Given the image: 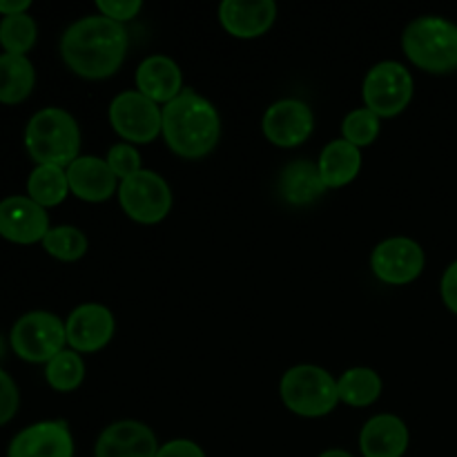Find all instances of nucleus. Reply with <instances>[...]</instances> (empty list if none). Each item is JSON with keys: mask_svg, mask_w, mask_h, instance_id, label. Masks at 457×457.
<instances>
[{"mask_svg": "<svg viewBox=\"0 0 457 457\" xmlns=\"http://www.w3.org/2000/svg\"><path fill=\"white\" fill-rule=\"evenodd\" d=\"M125 56L128 31L101 13L79 18L61 38L62 62L85 80L110 79L120 70Z\"/></svg>", "mask_w": 457, "mask_h": 457, "instance_id": "nucleus-1", "label": "nucleus"}, {"mask_svg": "<svg viewBox=\"0 0 457 457\" xmlns=\"http://www.w3.org/2000/svg\"><path fill=\"white\" fill-rule=\"evenodd\" d=\"M161 137L177 156L199 161L217 147L221 138V116L212 101L195 89H183L174 101L163 105Z\"/></svg>", "mask_w": 457, "mask_h": 457, "instance_id": "nucleus-2", "label": "nucleus"}, {"mask_svg": "<svg viewBox=\"0 0 457 457\" xmlns=\"http://www.w3.org/2000/svg\"><path fill=\"white\" fill-rule=\"evenodd\" d=\"M25 150L36 165H58L67 170L80 156L79 123L62 107H45L27 123Z\"/></svg>", "mask_w": 457, "mask_h": 457, "instance_id": "nucleus-3", "label": "nucleus"}, {"mask_svg": "<svg viewBox=\"0 0 457 457\" xmlns=\"http://www.w3.org/2000/svg\"><path fill=\"white\" fill-rule=\"evenodd\" d=\"M404 56L428 74L457 70V25L445 16H420L402 34Z\"/></svg>", "mask_w": 457, "mask_h": 457, "instance_id": "nucleus-4", "label": "nucleus"}, {"mask_svg": "<svg viewBox=\"0 0 457 457\" xmlns=\"http://www.w3.org/2000/svg\"><path fill=\"white\" fill-rule=\"evenodd\" d=\"M279 395L286 409L299 418H324L339 404L337 379L321 366L299 364L284 373Z\"/></svg>", "mask_w": 457, "mask_h": 457, "instance_id": "nucleus-5", "label": "nucleus"}, {"mask_svg": "<svg viewBox=\"0 0 457 457\" xmlns=\"http://www.w3.org/2000/svg\"><path fill=\"white\" fill-rule=\"evenodd\" d=\"M9 346L27 364H47L67 348L65 321L47 311H31L13 324Z\"/></svg>", "mask_w": 457, "mask_h": 457, "instance_id": "nucleus-6", "label": "nucleus"}, {"mask_svg": "<svg viewBox=\"0 0 457 457\" xmlns=\"http://www.w3.org/2000/svg\"><path fill=\"white\" fill-rule=\"evenodd\" d=\"M413 92L415 83L409 67L397 61H382L370 67L361 85L364 107L379 119L402 114L413 101Z\"/></svg>", "mask_w": 457, "mask_h": 457, "instance_id": "nucleus-7", "label": "nucleus"}, {"mask_svg": "<svg viewBox=\"0 0 457 457\" xmlns=\"http://www.w3.org/2000/svg\"><path fill=\"white\" fill-rule=\"evenodd\" d=\"M110 125L123 143L145 145L152 143L163 129V107L156 105L137 89H125L116 94L110 103Z\"/></svg>", "mask_w": 457, "mask_h": 457, "instance_id": "nucleus-8", "label": "nucleus"}, {"mask_svg": "<svg viewBox=\"0 0 457 457\" xmlns=\"http://www.w3.org/2000/svg\"><path fill=\"white\" fill-rule=\"evenodd\" d=\"M116 195L123 212L141 226L161 223L172 210V190L154 170L143 168L141 172L120 181Z\"/></svg>", "mask_w": 457, "mask_h": 457, "instance_id": "nucleus-9", "label": "nucleus"}, {"mask_svg": "<svg viewBox=\"0 0 457 457\" xmlns=\"http://www.w3.org/2000/svg\"><path fill=\"white\" fill-rule=\"evenodd\" d=\"M427 266L422 245L409 237H391L375 245L370 254V270L382 284L409 286L418 279Z\"/></svg>", "mask_w": 457, "mask_h": 457, "instance_id": "nucleus-10", "label": "nucleus"}, {"mask_svg": "<svg viewBox=\"0 0 457 457\" xmlns=\"http://www.w3.org/2000/svg\"><path fill=\"white\" fill-rule=\"evenodd\" d=\"M315 129V114L311 105L299 98H281L272 103L262 119V132L275 147H299Z\"/></svg>", "mask_w": 457, "mask_h": 457, "instance_id": "nucleus-11", "label": "nucleus"}, {"mask_svg": "<svg viewBox=\"0 0 457 457\" xmlns=\"http://www.w3.org/2000/svg\"><path fill=\"white\" fill-rule=\"evenodd\" d=\"M114 330L116 321L112 311L96 302L80 303L65 320L67 346L79 355L103 351L114 337Z\"/></svg>", "mask_w": 457, "mask_h": 457, "instance_id": "nucleus-12", "label": "nucleus"}, {"mask_svg": "<svg viewBox=\"0 0 457 457\" xmlns=\"http://www.w3.org/2000/svg\"><path fill=\"white\" fill-rule=\"evenodd\" d=\"M49 214L29 196H7L0 201V237L18 245L43 244L49 232Z\"/></svg>", "mask_w": 457, "mask_h": 457, "instance_id": "nucleus-13", "label": "nucleus"}, {"mask_svg": "<svg viewBox=\"0 0 457 457\" xmlns=\"http://www.w3.org/2000/svg\"><path fill=\"white\" fill-rule=\"evenodd\" d=\"M7 457H74V437L62 420H45L22 428L9 442Z\"/></svg>", "mask_w": 457, "mask_h": 457, "instance_id": "nucleus-14", "label": "nucleus"}, {"mask_svg": "<svg viewBox=\"0 0 457 457\" xmlns=\"http://www.w3.org/2000/svg\"><path fill=\"white\" fill-rule=\"evenodd\" d=\"M159 442L147 424L120 420L98 436L94 457H156Z\"/></svg>", "mask_w": 457, "mask_h": 457, "instance_id": "nucleus-15", "label": "nucleus"}, {"mask_svg": "<svg viewBox=\"0 0 457 457\" xmlns=\"http://www.w3.org/2000/svg\"><path fill=\"white\" fill-rule=\"evenodd\" d=\"M277 18V3L272 0H223L219 4V22L230 36L253 40L266 34Z\"/></svg>", "mask_w": 457, "mask_h": 457, "instance_id": "nucleus-16", "label": "nucleus"}, {"mask_svg": "<svg viewBox=\"0 0 457 457\" xmlns=\"http://www.w3.org/2000/svg\"><path fill=\"white\" fill-rule=\"evenodd\" d=\"M67 183L76 199L87 201V204H103L119 192L120 181L114 177L105 159L85 154L67 168Z\"/></svg>", "mask_w": 457, "mask_h": 457, "instance_id": "nucleus-17", "label": "nucleus"}, {"mask_svg": "<svg viewBox=\"0 0 457 457\" xmlns=\"http://www.w3.org/2000/svg\"><path fill=\"white\" fill-rule=\"evenodd\" d=\"M134 83H137V92L154 101L156 105H168L186 89L181 67L165 54H152L143 58L134 74Z\"/></svg>", "mask_w": 457, "mask_h": 457, "instance_id": "nucleus-18", "label": "nucleus"}, {"mask_svg": "<svg viewBox=\"0 0 457 457\" xmlns=\"http://www.w3.org/2000/svg\"><path fill=\"white\" fill-rule=\"evenodd\" d=\"M409 442L406 422L391 413L373 415L360 433V451L364 457H404Z\"/></svg>", "mask_w": 457, "mask_h": 457, "instance_id": "nucleus-19", "label": "nucleus"}, {"mask_svg": "<svg viewBox=\"0 0 457 457\" xmlns=\"http://www.w3.org/2000/svg\"><path fill=\"white\" fill-rule=\"evenodd\" d=\"M326 183L321 179L320 165L315 161L297 159L293 163L286 165L279 174V195L284 196L286 204L297 205H311L320 201L326 195Z\"/></svg>", "mask_w": 457, "mask_h": 457, "instance_id": "nucleus-20", "label": "nucleus"}, {"mask_svg": "<svg viewBox=\"0 0 457 457\" xmlns=\"http://www.w3.org/2000/svg\"><path fill=\"white\" fill-rule=\"evenodd\" d=\"M317 165H320L326 187L337 190V187L348 186V183H353L360 177L361 150L344 141V138H335V141L326 143Z\"/></svg>", "mask_w": 457, "mask_h": 457, "instance_id": "nucleus-21", "label": "nucleus"}, {"mask_svg": "<svg viewBox=\"0 0 457 457\" xmlns=\"http://www.w3.org/2000/svg\"><path fill=\"white\" fill-rule=\"evenodd\" d=\"M36 70L27 56L0 54V103L18 105L34 92Z\"/></svg>", "mask_w": 457, "mask_h": 457, "instance_id": "nucleus-22", "label": "nucleus"}, {"mask_svg": "<svg viewBox=\"0 0 457 457\" xmlns=\"http://www.w3.org/2000/svg\"><path fill=\"white\" fill-rule=\"evenodd\" d=\"M339 402L353 409H366L375 404L382 395V378L378 370L366 369V366H355L339 375L337 379Z\"/></svg>", "mask_w": 457, "mask_h": 457, "instance_id": "nucleus-23", "label": "nucleus"}, {"mask_svg": "<svg viewBox=\"0 0 457 457\" xmlns=\"http://www.w3.org/2000/svg\"><path fill=\"white\" fill-rule=\"evenodd\" d=\"M70 195L67 170L58 165H36L27 179V196L40 208H56Z\"/></svg>", "mask_w": 457, "mask_h": 457, "instance_id": "nucleus-24", "label": "nucleus"}, {"mask_svg": "<svg viewBox=\"0 0 457 457\" xmlns=\"http://www.w3.org/2000/svg\"><path fill=\"white\" fill-rule=\"evenodd\" d=\"M43 250L49 257L58 259V262H79L87 254L89 241L85 232L76 226H56L49 228V232L43 239Z\"/></svg>", "mask_w": 457, "mask_h": 457, "instance_id": "nucleus-25", "label": "nucleus"}, {"mask_svg": "<svg viewBox=\"0 0 457 457\" xmlns=\"http://www.w3.org/2000/svg\"><path fill=\"white\" fill-rule=\"evenodd\" d=\"M45 379L58 393L76 391L85 379L83 357L71 348H65L52 361L45 364Z\"/></svg>", "mask_w": 457, "mask_h": 457, "instance_id": "nucleus-26", "label": "nucleus"}, {"mask_svg": "<svg viewBox=\"0 0 457 457\" xmlns=\"http://www.w3.org/2000/svg\"><path fill=\"white\" fill-rule=\"evenodd\" d=\"M38 38V27L29 13H18V16H4L0 21V47L4 54L13 56H27Z\"/></svg>", "mask_w": 457, "mask_h": 457, "instance_id": "nucleus-27", "label": "nucleus"}, {"mask_svg": "<svg viewBox=\"0 0 457 457\" xmlns=\"http://www.w3.org/2000/svg\"><path fill=\"white\" fill-rule=\"evenodd\" d=\"M379 129H382V119L366 107L348 112L346 119L342 120V138L360 150L378 141Z\"/></svg>", "mask_w": 457, "mask_h": 457, "instance_id": "nucleus-28", "label": "nucleus"}, {"mask_svg": "<svg viewBox=\"0 0 457 457\" xmlns=\"http://www.w3.org/2000/svg\"><path fill=\"white\" fill-rule=\"evenodd\" d=\"M105 161L119 181H125V179H129L132 174L143 170L141 152L137 150V145H129V143H116V145H112Z\"/></svg>", "mask_w": 457, "mask_h": 457, "instance_id": "nucleus-29", "label": "nucleus"}, {"mask_svg": "<svg viewBox=\"0 0 457 457\" xmlns=\"http://www.w3.org/2000/svg\"><path fill=\"white\" fill-rule=\"evenodd\" d=\"M96 7L101 16L123 25V22L134 21L141 13L143 3L141 0H98Z\"/></svg>", "mask_w": 457, "mask_h": 457, "instance_id": "nucleus-30", "label": "nucleus"}, {"mask_svg": "<svg viewBox=\"0 0 457 457\" xmlns=\"http://www.w3.org/2000/svg\"><path fill=\"white\" fill-rule=\"evenodd\" d=\"M18 404H21V393H18L16 382L12 375L0 369V427L12 422L13 415L18 413Z\"/></svg>", "mask_w": 457, "mask_h": 457, "instance_id": "nucleus-31", "label": "nucleus"}, {"mask_svg": "<svg viewBox=\"0 0 457 457\" xmlns=\"http://www.w3.org/2000/svg\"><path fill=\"white\" fill-rule=\"evenodd\" d=\"M156 457H205L204 449L192 440H170L159 446Z\"/></svg>", "mask_w": 457, "mask_h": 457, "instance_id": "nucleus-32", "label": "nucleus"}, {"mask_svg": "<svg viewBox=\"0 0 457 457\" xmlns=\"http://www.w3.org/2000/svg\"><path fill=\"white\" fill-rule=\"evenodd\" d=\"M440 295L445 306L449 308L453 315H457V259L453 263H449V268H446L445 275H442Z\"/></svg>", "mask_w": 457, "mask_h": 457, "instance_id": "nucleus-33", "label": "nucleus"}, {"mask_svg": "<svg viewBox=\"0 0 457 457\" xmlns=\"http://www.w3.org/2000/svg\"><path fill=\"white\" fill-rule=\"evenodd\" d=\"M29 0H0V16H18L29 12Z\"/></svg>", "mask_w": 457, "mask_h": 457, "instance_id": "nucleus-34", "label": "nucleus"}, {"mask_svg": "<svg viewBox=\"0 0 457 457\" xmlns=\"http://www.w3.org/2000/svg\"><path fill=\"white\" fill-rule=\"evenodd\" d=\"M320 457H353V455L344 449H328L324 451V453H320Z\"/></svg>", "mask_w": 457, "mask_h": 457, "instance_id": "nucleus-35", "label": "nucleus"}, {"mask_svg": "<svg viewBox=\"0 0 457 457\" xmlns=\"http://www.w3.org/2000/svg\"><path fill=\"white\" fill-rule=\"evenodd\" d=\"M4 353H7V342H4V337L0 335V360L4 357Z\"/></svg>", "mask_w": 457, "mask_h": 457, "instance_id": "nucleus-36", "label": "nucleus"}]
</instances>
